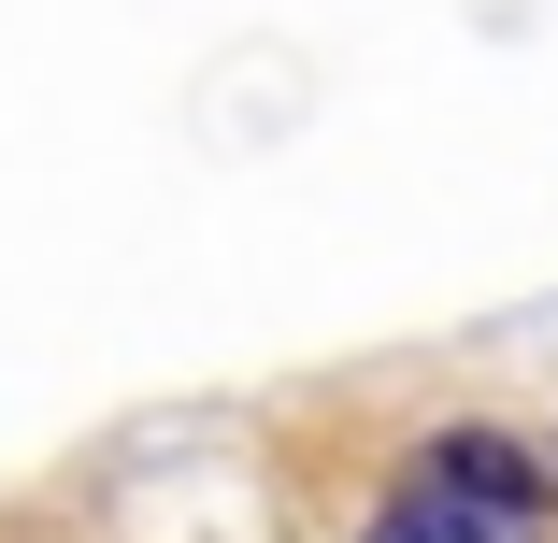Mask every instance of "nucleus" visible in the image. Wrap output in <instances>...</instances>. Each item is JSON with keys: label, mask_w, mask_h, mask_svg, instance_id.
Instances as JSON below:
<instances>
[{"label": "nucleus", "mask_w": 558, "mask_h": 543, "mask_svg": "<svg viewBox=\"0 0 558 543\" xmlns=\"http://www.w3.org/2000/svg\"><path fill=\"white\" fill-rule=\"evenodd\" d=\"M415 472H429V486H459V501H487V515H544V501H558V472L530 458V429H487V415L429 429Z\"/></svg>", "instance_id": "nucleus-1"}, {"label": "nucleus", "mask_w": 558, "mask_h": 543, "mask_svg": "<svg viewBox=\"0 0 558 543\" xmlns=\"http://www.w3.org/2000/svg\"><path fill=\"white\" fill-rule=\"evenodd\" d=\"M359 543H544V515H487V501H459V486L401 472V486L373 501V529H359Z\"/></svg>", "instance_id": "nucleus-2"}]
</instances>
